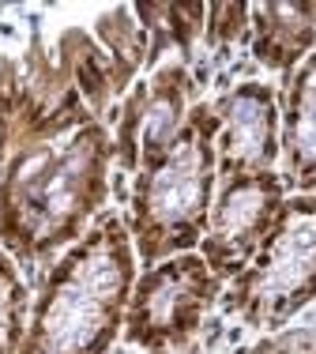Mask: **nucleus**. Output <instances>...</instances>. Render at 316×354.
Listing matches in <instances>:
<instances>
[{
    "mask_svg": "<svg viewBox=\"0 0 316 354\" xmlns=\"http://www.w3.org/2000/svg\"><path fill=\"white\" fill-rule=\"evenodd\" d=\"M136 275L128 223L106 207L41 272L19 354H110L124 332Z\"/></svg>",
    "mask_w": 316,
    "mask_h": 354,
    "instance_id": "nucleus-2",
    "label": "nucleus"
},
{
    "mask_svg": "<svg viewBox=\"0 0 316 354\" xmlns=\"http://www.w3.org/2000/svg\"><path fill=\"white\" fill-rule=\"evenodd\" d=\"M215 129L219 121L211 102H196L173 147L132 174V200L124 223L139 268L199 249L219 189Z\"/></svg>",
    "mask_w": 316,
    "mask_h": 354,
    "instance_id": "nucleus-3",
    "label": "nucleus"
},
{
    "mask_svg": "<svg viewBox=\"0 0 316 354\" xmlns=\"http://www.w3.org/2000/svg\"><path fill=\"white\" fill-rule=\"evenodd\" d=\"M215 109V166L219 181L245 174H271L279 170V91L264 80H241L222 98L211 102Z\"/></svg>",
    "mask_w": 316,
    "mask_h": 354,
    "instance_id": "nucleus-8",
    "label": "nucleus"
},
{
    "mask_svg": "<svg viewBox=\"0 0 316 354\" xmlns=\"http://www.w3.org/2000/svg\"><path fill=\"white\" fill-rule=\"evenodd\" d=\"M309 301H316V192H290L248 268L226 283V309L256 332H275Z\"/></svg>",
    "mask_w": 316,
    "mask_h": 354,
    "instance_id": "nucleus-4",
    "label": "nucleus"
},
{
    "mask_svg": "<svg viewBox=\"0 0 316 354\" xmlns=\"http://www.w3.org/2000/svg\"><path fill=\"white\" fill-rule=\"evenodd\" d=\"M30 306H34V294H30L27 275L0 249V354H19L27 339Z\"/></svg>",
    "mask_w": 316,
    "mask_h": 354,
    "instance_id": "nucleus-12",
    "label": "nucleus"
},
{
    "mask_svg": "<svg viewBox=\"0 0 316 354\" xmlns=\"http://www.w3.org/2000/svg\"><path fill=\"white\" fill-rule=\"evenodd\" d=\"M204 38L211 49H230L248 38V4H207Z\"/></svg>",
    "mask_w": 316,
    "mask_h": 354,
    "instance_id": "nucleus-13",
    "label": "nucleus"
},
{
    "mask_svg": "<svg viewBox=\"0 0 316 354\" xmlns=\"http://www.w3.org/2000/svg\"><path fill=\"white\" fill-rule=\"evenodd\" d=\"M219 294L222 283L215 279L199 252H181L151 268H139L121 339L151 354L181 351L204 328Z\"/></svg>",
    "mask_w": 316,
    "mask_h": 354,
    "instance_id": "nucleus-5",
    "label": "nucleus"
},
{
    "mask_svg": "<svg viewBox=\"0 0 316 354\" xmlns=\"http://www.w3.org/2000/svg\"><path fill=\"white\" fill-rule=\"evenodd\" d=\"M279 177L286 192H316V49L279 91Z\"/></svg>",
    "mask_w": 316,
    "mask_h": 354,
    "instance_id": "nucleus-9",
    "label": "nucleus"
},
{
    "mask_svg": "<svg viewBox=\"0 0 316 354\" xmlns=\"http://www.w3.org/2000/svg\"><path fill=\"white\" fill-rule=\"evenodd\" d=\"M113 132L79 87L0 64V249L38 275L110 207Z\"/></svg>",
    "mask_w": 316,
    "mask_h": 354,
    "instance_id": "nucleus-1",
    "label": "nucleus"
},
{
    "mask_svg": "<svg viewBox=\"0 0 316 354\" xmlns=\"http://www.w3.org/2000/svg\"><path fill=\"white\" fill-rule=\"evenodd\" d=\"M192 72L185 61H166L128 87V95L113 106V155L121 174H136L173 147L192 109Z\"/></svg>",
    "mask_w": 316,
    "mask_h": 354,
    "instance_id": "nucleus-6",
    "label": "nucleus"
},
{
    "mask_svg": "<svg viewBox=\"0 0 316 354\" xmlns=\"http://www.w3.org/2000/svg\"><path fill=\"white\" fill-rule=\"evenodd\" d=\"M286 196L290 192L282 185L279 170L219 181L211 215H207V230L199 238L196 252L204 257V264L211 268L222 286L234 283L248 268V260L256 257L260 241L268 238Z\"/></svg>",
    "mask_w": 316,
    "mask_h": 354,
    "instance_id": "nucleus-7",
    "label": "nucleus"
},
{
    "mask_svg": "<svg viewBox=\"0 0 316 354\" xmlns=\"http://www.w3.org/2000/svg\"><path fill=\"white\" fill-rule=\"evenodd\" d=\"M248 49L256 64L286 80L316 49V4L313 0L248 4Z\"/></svg>",
    "mask_w": 316,
    "mask_h": 354,
    "instance_id": "nucleus-10",
    "label": "nucleus"
},
{
    "mask_svg": "<svg viewBox=\"0 0 316 354\" xmlns=\"http://www.w3.org/2000/svg\"><path fill=\"white\" fill-rule=\"evenodd\" d=\"M139 27L147 30V68H158L166 49H177L181 61L188 64L196 38L204 35L207 4H136Z\"/></svg>",
    "mask_w": 316,
    "mask_h": 354,
    "instance_id": "nucleus-11",
    "label": "nucleus"
}]
</instances>
